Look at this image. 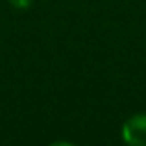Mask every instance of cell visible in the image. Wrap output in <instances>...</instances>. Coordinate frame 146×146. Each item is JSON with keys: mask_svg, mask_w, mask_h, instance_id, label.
<instances>
[{"mask_svg": "<svg viewBox=\"0 0 146 146\" xmlns=\"http://www.w3.org/2000/svg\"><path fill=\"white\" fill-rule=\"evenodd\" d=\"M122 137L126 143L146 146V113L133 115L122 126Z\"/></svg>", "mask_w": 146, "mask_h": 146, "instance_id": "cell-1", "label": "cell"}, {"mask_svg": "<svg viewBox=\"0 0 146 146\" xmlns=\"http://www.w3.org/2000/svg\"><path fill=\"white\" fill-rule=\"evenodd\" d=\"M7 2L13 7H17V9H26V7L32 4V0H7Z\"/></svg>", "mask_w": 146, "mask_h": 146, "instance_id": "cell-2", "label": "cell"}]
</instances>
